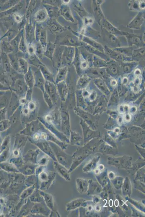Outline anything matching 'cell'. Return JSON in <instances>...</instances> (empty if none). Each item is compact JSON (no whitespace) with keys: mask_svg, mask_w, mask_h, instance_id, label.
<instances>
[{"mask_svg":"<svg viewBox=\"0 0 145 217\" xmlns=\"http://www.w3.org/2000/svg\"><path fill=\"white\" fill-rule=\"evenodd\" d=\"M80 67L82 69H85L88 66V64L87 62L85 60H82L80 61Z\"/></svg>","mask_w":145,"mask_h":217,"instance_id":"cell-42","label":"cell"},{"mask_svg":"<svg viewBox=\"0 0 145 217\" xmlns=\"http://www.w3.org/2000/svg\"><path fill=\"white\" fill-rule=\"evenodd\" d=\"M48 161L47 159L45 157H43L38 162V164L40 165H46L47 162Z\"/></svg>","mask_w":145,"mask_h":217,"instance_id":"cell-41","label":"cell"},{"mask_svg":"<svg viewBox=\"0 0 145 217\" xmlns=\"http://www.w3.org/2000/svg\"><path fill=\"white\" fill-rule=\"evenodd\" d=\"M38 152H29L23 156V160L31 164L37 163V159Z\"/></svg>","mask_w":145,"mask_h":217,"instance_id":"cell-17","label":"cell"},{"mask_svg":"<svg viewBox=\"0 0 145 217\" xmlns=\"http://www.w3.org/2000/svg\"><path fill=\"white\" fill-rule=\"evenodd\" d=\"M103 29L104 30H103L104 31V33H105L106 38L107 39V40L109 44L111 45L116 46V48H119V42L117 37L109 33L104 28H103Z\"/></svg>","mask_w":145,"mask_h":217,"instance_id":"cell-18","label":"cell"},{"mask_svg":"<svg viewBox=\"0 0 145 217\" xmlns=\"http://www.w3.org/2000/svg\"><path fill=\"white\" fill-rule=\"evenodd\" d=\"M121 189L123 195L129 197H131L132 193V186L131 180L128 177L125 178Z\"/></svg>","mask_w":145,"mask_h":217,"instance_id":"cell-10","label":"cell"},{"mask_svg":"<svg viewBox=\"0 0 145 217\" xmlns=\"http://www.w3.org/2000/svg\"><path fill=\"white\" fill-rule=\"evenodd\" d=\"M125 199L127 201L129 202L135 208L145 214V206L144 203L134 200L127 196H126Z\"/></svg>","mask_w":145,"mask_h":217,"instance_id":"cell-19","label":"cell"},{"mask_svg":"<svg viewBox=\"0 0 145 217\" xmlns=\"http://www.w3.org/2000/svg\"><path fill=\"white\" fill-rule=\"evenodd\" d=\"M124 178L121 176H115L112 180H110L111 184L115 189H121L123 185Z\"/></svg>","mask_w":145,"mask_h":217,"instance_id":"cell-21","label":"cell"},{"mask_svg":"<svg viewBox=\"0 0 145 217\" xmlns=\"http://www.w3.org/2000/svg\"><path fill=\"white\" fill-rule=\"evenodd\" d=\"M102 25L103 28L107 30L110 33L114 35V36H118L123 35L122 32L114 27L111 23L107 21L106 19L104 18L101 21Z\"/></svg>","mask_w":145,"mask_h":217,"instance_id":"cell-5","label":"cell"},{"mask_svg":"<svg viewBox=\"0 0 145 217\" xmlns=\"http://www.w3.org/2000/svg\"><path fill=\"white\" fill-rule=\"evenodd\" d=\"M100 159V156H96L92 158L82 169L83 172L84 173H88L95 171L98 166Z\"/></svg>","mask_w":145,"mask_h":217,"instance_id":"cell-9","label":"cell"},{"mask_svg":"<svg viewBox=\"0 0 145 217\" xmlns=\"http://www.w3.org/2000/svg\"><path fill=\"white\" fill-rule=\"evenodd\" d=\"M40 193L44 198V200H45V204L48 208L51 210H53L54 205L52 195L41 190H40Z\"/></svg>","mask_w":145,"mask_h":217,"instance_id":"cell-15","label":"cell"},{"mask_svg":"<svg viewBox=\"0 0 145 217\" xmlns=\"http://www.w3.org/2000/svg\"><path fill=\"white\" fill-rule=\"evenodd\" d=\"M101 3H98L97 2H95L94 5V11L95 15L99 18H100V21H102L104 18V15H103V13L100 7Z\"/></svg>","mask_w":145,"mask_h":217,"instance_id":"cell-26","label":"cell"},{"mask_svg":"<svg viewBox=\"0 0 145 217\" xmlns=\"http://www.w3.org/2000/svg\"><path fill=\"white\" fill-rule=\"evenodd\" d=\"M34 189V185H33L32 186L29 187L25 190L24 191L21 195V198H25L29 196V195H31L32 192H33Z\"/></svg>","mask_w":145,"mask_h":217,"instance_id":"cell-32","label":"cell"},{"mask_svg":"<svg viewBox=\"0 0 145 217\" xmlns=\"http://www.w3.org/2000/svg\"><path fill=\"white\" fill-rule=\"evenodd\" d=\"M93 200H92V202L94 204H96L97 203H99V202H100L101 198L100 197H99L97 196V195H93Z\"/></svg>","mask_w":145,"mask_h":217,"instance_id":"cell-40","label":"cell"},{"mask_svg":"<svg viewBox=\"0 0 145 217\" xmlns=\"http://www.w3.org/2000/svg\"><path fill=\"white\" fill-rule=\"evenodd\" d=\"M68 51L67 52V54H66V59L69 62H71L72 61L74 54V50L73 48H70L68 50Z\"/></svg>","mask_w":145,"mask_h":217,"instance_id":"cell-34","label":"cell"},{"mask_svg":"<svg viewBox=\"0 0 145 217\" xmlns=\"http://www.w3.org/2000/svg\"><path fill=\"white\" fill-rule=\"evenodd\" d=\"M93 64L96 66H101L105 65L107 62L105 60L102 59L101 58L93 55L92 57Z\"/></svg>","mask_w":145,"mask_h":217,"instance_id":"cell-28","label":"cell"},{"mask_svg":"<svg viewBox=\"0 0 145 217\" xmlns=\"http://www.w3.org/2000/svg\"><path fill=\"white\" fill-rule=\"evenodd\" d=\"M108 177L110 180H112L115 177V173L113 172H108Z\"/></svg>","mask_w":145,"mask_h":217,"instance_id":"cell-43","label":"cell"},{"mask_svg":"<svg viewBox=\"0 0 145 217\" xmlns=\"http://www.w3.org/2000/svg\"><path fill=\"white\" fill-rule=\"evenodd\" d=\"M13 153H14V155L17 156L19 155V151L18 150H15L13 152Z\"/></svg>","mask_w":145,"mask_h":217,"instance_id":"cell-49","label":"cell"},{"mask_svg":"<svg viewBox=\"0 0 145 217\" xmlns=\"http://www.w3.org/2000/svg\"><path fill=\"white\" fill-rule=\"evenodd\" d=\"M143 15L142 12H139L129 24V27L132 29H140L144 21Z\"/></svg>","mask_w":145,"mask_h":217,"instance_id":"cell-8","label":"cell"},{"mask_svg":"<svg viewBox=\"0 0 145 217\" xmlns=\"http://www.w3.org/2000/svg\"><path fill=\"white\" fill-rule=\"evenodd\" d=\"M76 187L79 193H86L88 187V180L84 179L78 178L76 180Z\"/></svg>","mask_w":145,"mask_h":217,"instance_id":"cell-14","label":"cell"},{"mask_svg":"<svg viewBox=\"0 0 145 217\" xmlns=\"http://www.w3.org/2000/svg\"><path fill=\"white\" fill-rule=\"evenodd\" d=\"M46 14L44 9H41L37 12L36 15V19L38 21L42 22L45 19Z\"/></svg>","mask_w":145,"mask_h":217,"instance_id":"cell-30","label":"cell"},{"mask_svg":"<svg viewBox=\"0 0 145 217\" xmlns=\"http://www.w3.org/2000/svg\"><path fill=\"white\" fill-rule=\"evenodd\" d=\"M123 35L125 36L130 46L135 45L138 46L142 47L144 45L143 41V39L140 37L134 34L128 33V32H122Z\"/></svg>","mask_w":145,"mask_h":217,"instance_id":"cell-3","label":"cell"},{"mask_svg":"<svg viewBox=\"0 0 145 217\" xmlns=\"http://www.w3.org/2000/svg\"><path fill=\"white\" fill-rule=\"evenodd\" d=\"M133 2H131L130 3V8H132L133 9H137L139 8V2L136 1H132Z\"/></svg>","mask_w":145,"mask_h":217,"instance_id":"cell-39","label":"cell"},{"mask_svg":"<svg viewBox=\"0 0 145 217\" xmlns=\"http://www.w3.org/2000/svg\"><path fill=\"white\" fill-rule=\"evenodd\" d=\"M116 197L118 200V206H119L121 209H122L124 212H128L129 210L128 206L126 203L127 201H124L123 199V198L119 195H117Z\"/></svg>","mask_w":145,"mask_h":217,"instance_id":"cell-25","label":"cell"},{"mask_svg":"<svg viewBox=\"0 0 145 217\" xmlns=\"http://www.w3.org/2000/svg\"><path fill=\"white\" fill-rule=\"evenodd\" d=\"M88 187L87 194L88 195H98L103 190V188L98 182L88 180Z\"/></svg>","mask_w":145,"mask_h":217,"instance_id":"cell-4","label":"cell"},{"mask_svg":"<svg viewBox=\"0 0 145 217\" xmlns=\"http://www.w3.org/2000/svg\"><path fill=\"white\" fill-rule=\"evenodd\" d=\"M144 56L145 48L144 47H143V48L141 47V48L133 50L132 56V59L139 60L140 59L144 58Z\"/></svg>","mask_w":145,"mask_h":217,"instance_id":"cell-22","label":"cell"},{"mask_svg":"<svg viewBox=\"0 0 145 217\" xmlns=\"http://www.w3.org/2000/svg\"><path fill=\"white\" fill-rule=\"evenodd\" d=\"M136 108L133 106V107H132L130 109V112L132 114H133V113H135L136 111Z\"/></svg>","mask_w":145,"mask_h":217,"instance_id":"cell-48","label":"cell"},{"mask_svg":"<svg viewBox=\"0 0 145 217\" xmlns=\"http://www.w3.org/2000/svg\"><path fill=\"white\" fill-rule=\"evenodd\" d=\"M82 40L83 42H84L86 44L96 48L103 53H105L104 47H103L102 44L95 41L93 39H91L88 36H84L82 38Z\"/></svg>","mask_w":145,"mask_h":217,"instance_id":"cell-13","label":"cell"},{"mask_svg":"<svg viewBox=\"0 0 145 217\" xmlns=\"http://www.w3.org/2000/svg\"><path fill=\"white\" fill-rule=\"evenodd\" d=\"M84 23L86 25H89L92 23L93 20L90 18H86L84 19Z\"/></svg>","mask_w":145,"mask_h":217,"instance_id":"cell-44","label":"cell"},{"mask_svg":"<svg viewBox=\"0 0 145 217\" xmlns=\"http://www.w3.org/2000/svg\"><path fill=\"white\" fill-rule=\"evenodd\" d=\"M104 48L105 53L107 54L112 60L119 62L131 61V60L128 59L130 57H127L123 56L116 51L111 49L107 46H105Z\"/></svg>","mask_w":145,"mask_h":217,"instance_id":"cell-2","label":"cell"},{"mask_svg":"<svg viewBox=\"0 0 145 217\" xmlns=\"http://www.w3.org/2000/svg\"><path fill=\"white\" fill-rule=\"evenodd\" d=\"M139 8L141 9H145V2H141L139 3Z\"/></svg>","mask_w":145,"mask_h":217,"instance_id":"cell-46","label":"cell"},{"mask_svg":"<svg viewBox=\"0 0 145 217\" xmlns=\"http://www.w3.org/2000/svg\"><path fill=\"white\" fill-rule=\"evenodd\" d=\"M135 180L145 183V166L138 170L135 173Z\"/></svg>","mask_w":145,"mask_h":217,"instance_id":"cell-23","label":"cell"},{"mask_svg":"<svg viewBox=\"0 0 145 217\" xmlns=\"http://www.w3.org/2000/svg\"><path fill=\"white\" fill-rule=\"evenodd\" d=\"M134 184L136 189L145 194V183L139 181L134 180Z\"/></svg>","mask_w":145,"mask_h":217,"instance_id":"cell-31","label":"cell"},{"mask_svg":"<svg viewBox=\"0 0 145 217\" xmlns=\"http://www.w3.org/2000/svg\"><path fill=\"white\" fill-rule=\"evenodd\" d=\"M54 166L55 169L59 175L65 180L70 181L71 179L68 169L64 166L59 163L57 161H55Z\"/></svg>","mask_w":145,"mask_h":217,"instance_id":"cell-7","label":"cell"},{"mask_svg":"<svg viewBox=\"0 0 145 217\" xmlns=\"http://www.w3.org/2000/svg\"><path fill=\"white\" fill-rule=\"evenodd\" d=\"M111 83L112 84V85H114V83L115 84V85L116 84V82L115 80H112V83Z\"/></svg>","mask_w":145,"mask_h":217,"instance_id":"cell-51","label":"cell"},{"mask_svg":"<svg viewBox=\"0 0 145 217\" xmlns=\"http://www.w3.org/2000/svg\"><path fill=\"white\" fill-rule=\"evenodd\" d=\"M41 195L40 193V195L37 193H35L34 194L32 195L30 197V199L32 202H40V200L42 201L44 200V198H40V195Z\"/></svg>","mask_w":145,"mask_h":217,"instance_id":"cell-36","label":"cell"},{"mask_svg":"<svg viewBox=\"0 0 145 217\" xmlns=\"http://www.w3.org/2000/svg\"><path fill=\"white\" fill-rule=\"evenodd\" d=\"M118 121H119V123H122V119H121V118H119V120H118Z\"/></svg>","mask_w":145,"mask_h":217,"instance_id":"cell-50","label":"cell"},{"mask_svg":"<svg viewBox=\"0 0 145 217\" xmlns=\"http://www.w3.org/2000/svg\"><path fill=\"white\" fill-rule=\"evenodd\" d=\"M145 166V162L137 163L132 164V166L130 169L127 170L130 174L134 176L138 170Z\"/></svg>","mask_w":145,"mask_h":217,"instance_id":"cell-24","label":"cell"},{"mask_svg":"<svg viewBox=\"0 0 145 217\" xmlns=\"http://www.w3.org/2000/svg\"><path fill=\"white\" fill-rule=\"evenodd\" d=\"M89 156V155H82L72 157V163L68 170L69 173H70L74 171Z\"/></svg>","mask_w":145,"mask_h":217,"instance_id":"cell-12","label":"cell"},{"mask_svg":"<svg viewBox=\"0 0 145 217\" xmlns=\"http://www.w3.org/2000/svg\"><path fill=\"white\" fill-rule=\"evenodd\" d=\"M131 119V115L129 114H127L125 115V119L127 122H130Z\"/></svg>","mask_w":145,"mask_h":217,"instance_id":"cell-45","label":"cell"},{"mask_svg":"<svg viewBox=\"0 0 145 217\" xmlns=\"http://www.w3.org/2000/svg\"><path fill=\"white\" fill-rule=\"evenodd\" d=\"M114 50L127 57L132 56L133 50L132 47H119L114 48Z\"/></svg>","mask_w":145,"mask_h":217,"instance_id":"cell-20","label":"cell"},{"mask_svg":"<svg viewBox=\"0 0 145 217\" xmlns=\"http://www.w3.org/2000/svg\"><path fill=\"white\" fill-rule=\"evenodd\" d=\"M84 45L86 50L89 52L90 53L93 54L94 56H98V57L105 60H107L108 58L107 57V56L105 53H103V52L98 50L96 48L91 47L90 46L86 44V43Z\"/></svg>","mask_w":145,"mask_h":217,"instance_id":"cell-16","label":"cell"},{"mask_svg":"<svg viewBox=\"0 0 145 217\" xmlns=\"http://www.w3.org/2000/svg\"><path fill=\"white\" fill-rule=\"evenodd\" d=\"M129 109V106L127 105L121 106L119 108V111L121 114H123L127 112Z\"/></svg>","mask_w":145,"mask_h":217,"instance_id":"cell-38","label":"cell"},{"mask_svg":"<svg viewBox=\"0 0 145 217\" xmlns=\"http://www.w3.org/2000/svg\"><path fill=\"white\" fill-rule=\"evenodd\" d=\"M86 200L84 199L77 198L71 201L66 205V210L67 211L76 210L82 206Z\"/></svg>","mask_w":145,"mask_h":217,"instance_id":"cell-11","label":"cell"},{"mask_svg":"<svg viewBox=\"0 0 145 217\" xmlns=\"http://www.w3.org/2000/svg\"><path fill=\"white\" fill-rule=\"evenodd\" d=\"M22 172L24 175H29H29H32L35 173V170L33 169V167L31 168L30 167L28 166L25 167Z\"/></svg>","mask_w":145,"mask_h":217,"instance_id":"cell-35","label":"cell"},{"mask_svg":"<svg viewBox=\"0 0 145 217\" xmlns=\"http://www.w3.org/2000/svg\"><path fill=\"white\" fill-rule=\"evenodd\" d=\"M61 11L63 15L65 17L67 20L72 22H73L74 21V20L72 18L70 11L68 7L67 6H64V7L62 9Z\"/></svg>","mask_w":145,"mask_h":217,"instance_id":"cell-27","label":"cell"},{"mask_svg":"<svg viewBox=\"0 0 145 217\" xmlns=\"http://www.w3.org/2000/svg\"><path fill=\"white\" fill-rule=\"evenodd\" d=\"M131 211H132L131 212V215L132 216L134 217H144L145 216L143 215V212H142L141 211H140L139 210L137 209L135 207H134L133 206L131 207Z\"/></svg>","mask_w":145,"mask_h":217,"instance_id":"cell-33","label":"cell"},{"mask_svg":"<svg viewBox=\"0 0 145 217\" xmlns=\"http://www.w3.org/2000/svg\"><path fill=\"white\" fill-rule=\"evenodd\" d=\"M109 165L115 167L120 169L128 170L132 166V157L131 156L124 155L121 157L109 156L107 158Z\"/></svg>","mask_w":145,"mask_h":217,"instance_id":"cell-1","label":"cell"},{"mask_svg":"<svg viewBox=\"0 0 145 217\" xmlns=\"http://www.w3.org/2000/svg\"><path fill=\"white\" fill-rule=\"evenodd\" d=\"M43 206H40L39 205H38L34 206L33 207V208L32 209L31 212L32 213H40L43 214V215H44L45 212H47V211H45V207L42 208Z\"/></svg>","mask_w":145,"mask_h":217,"instance_id":"cell-29","label":"cell"},{"mask_svg":"<svg viewBox=\"0 0 145 217\" xmlns=\"http://www.w3.org/2000/svg\"><path fill=\"white\" fill-rule=\"evenodd\" d=\"M108 170L105 169L96 176L98 182L102 186L103 189L112 184L108 177Z\"/></svg>","mask_w":145,"mask_h":217,"instance_id":"cell-6","label":"cell"},{"mask_svg":"<svg viewBox=\"0 0 145 217\" xmlns=\"http://www.w3.org/2000/svg\"><path fill=\"white\" fill-rule=\"evenodd\" d=\"M14 17H15L16 21H18V22H19L20 21H21V17L20 16L18 15H15V16H14Z\"/></svg>","mask_w":145,"mask_h":217,"instance_id":"cell-47","label":"cell"},{"mask_svg":"<svg viewBox=\"0 0 145 217\" xmlns=\"http://www.w3.org/2000/svg\"><path fill=\"white\" fill-rule=\"evenodd\" d=\"M139 78H137L136 79H135L134 82H133L131 86H132V88L134 92H136V91H138V86L139 84Z\"/></svg>","mask_w":145,"mask_h":217,"instance_id":"cell-37","label":"cell"}]
</instances>
